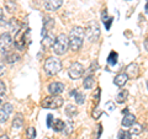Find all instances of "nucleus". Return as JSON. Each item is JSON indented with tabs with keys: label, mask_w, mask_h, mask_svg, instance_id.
I'll use <instances>...</instances> for the list:
<instances>
[{
	"label": "nucleus",
	"mask_w": 148,
	"mask_h": 139,
	"mask_svg": "<svg viewBox=\"0 0 148 139\" xmlns=\"http://www.w3.org/2000/svg\"><path fill=\"white\" fill-rule=\"evenodd\" d=\"M45 72L47 75L52 76V75H56V74H58L59 72H61L62 69V62L59 61L58 58H54V57H49L46 59L45 62Z\"/></svg>",
	"instance_id": "2"
},
{
	"label": "nucleus",
	"mask_w": 148,
	"mask_h": 139,
	"mask_svg": "<svg viewBox=\"0 0 148 139\" xmlns=\"http://www.w3.org/2000/svg\"><path fill=\"white\" fill-rule=\"evenodd\" d=\"M52 128L56 132H62V131L66 129V123H64L62 119H56L54 123L52 124Z\"/></svg>",
	"instance_id": "19"
},
{
	"label": "nucleus",
	"mask_w": 148,
	"mask_h": 139,
	"mask_svg": "<svg viewBox=\"0 0 148 139\" xmlns=\"http://www.w3.org/2000/svg\"><path fill=\"white\" fill-rule=\"evenodd\" d=\"M9 27H10V30L12 33H17L18 30H20V24H18L17 18H10V21H9Z\"/></svg>",
	"instance_id": "18"
},
{
	"label": "nucleus",
	"mask_w": 148,
	"mask_h": 139,
	"mask_svg": "<svg viewBox=\"0 0 148 139\" xmlns=\"http://www.w3.org/2000/svg\"><path fill=\"white\" fill-rule=\"evenodd\" d=\"M96 68H98V62H94V63H92L91 64V67H90V69H89V72H88V73H90V75H91V73L92 72H95L96 70Z\"/></svg>",
	"instance_id": "32"
},
{
	"label": "nucleus",
	"mask_w": 148,
	"mask_h": 139,
	"mask_svg": "<svg viewBox=\"0 0 148 139\" xmlns=\"http://www.w3.org/2000/svg\"><path fill=\"white\" fill-rule=\"evenodd\" d=\"M26 134H27V138L29 139H35L36 138V129L34 127H30L29 129H27Z\"/></svg>",
	"instance_id": "28"
},
{
	"label": "nucleus",
	"mask_w": 148,
	"mask_h": 139,
	"mask_svg": "<svg viewBox=\"0 0 148 139\" xmlns=\"http://www.w3.org/2000/svg\"><path fill=\"white\" fill-rule=\"evenodd\" d=\"M127 97H128V91L127 90H121L117 94V96H116V101L119 104H122V102H125V101L127 100Z\"/></svg>",
	"instance_id": "21"
},
{
	"label": "nucleus",
	"mask_w": 148,
	"mask_h": 139,
	"mask_svg": "<svg viewBox=\"0 0 148 139\" xmlns=\"http://www.w3.org/2000/svg\"><path fill=\"white\" fill-rule=\"evenodd\" d=\"M54 26V21L52 20V18H47V20L45 21V24H43V31H42V36L45 35H47L48 33V31L51 27H53Z\"/></svg>",
	"instance_id": "20"
},
{
	"label": "nucleus",
	"mask_w": 148,
	"mask_h": 139,
	"mask_svg": "<svg viewBox=\"0 0 148 139\" xmlns=\"http://www.w3.org/2000/svg\"><path fill=\"white\" fill-rule=\"evenodd\" d=\"M147 87H148V81H147Z\"/></svg>",
	"instance_id": "42"
},
{
	"label": "nucleus",
	"mask_w": 148,
	"mask_h": 139,
	"mask_svg": "<svg viewBox=\"0 0 148 139\" xmlns=\"http://www.w3.org/2000/svg\"><path fill=\"white\" fill-rule=\"evenodd\" d=\"M21 59V55L18 54V53H15V52H9V53H6V55H5V62L6 63H9V64H12V63H16V62H18Z\"/></svg>",
	"instance_id": "14"
},
{
	"label": "nucleus",
	"mask_w": 148,
	"mask_h": 139,
	"mask_svg": "<svg viewBox=\"0 0 148 139\" xmlns=\"http://www.w3.org/2000/svg\"><path fill=\"white\" fill-rule=\"evenodd\" d=\"M12 112V105L11 104H4L0 107V123H5L8 118L10 117Z\"/></svg>",
	"instance_id": "8"
},
{
	"label": "nucleus",
	"mask_w": 148,
	"mask_h": 139,
	"mask_svg": "<svg viewBox=\"0 0 148 139\" xmlns=\"http://www.w3.org/2000/svg\"><path fill=\"white\" fill-rule=\"evenodd\" d=\"M100 92H101V89H100V87H98V89H96V92H95V101H96V104H99V101H100Z\"/></svg>",
	"instance_id": "33"
},
{
	"label": "nucleus",
	"mask_w": 148,
	"mask_h": 139,
	"mask_svg": "<svg viewBox=\"0 0 148 139\" xmlns=\"http://www.w3.org/2000/svg\"><path fill=\"white\" fill-rule=\"evenodd\" d=\"M122 113H125V114L128 113V110H123V111H122Z\"/></svg>",
	"instance_id": "41"
},
{
	"label": "nucleus",
	"mask_w": 148,
	"mask_h": 139,
	"mask_svg": "<svg viewBox=\"0 0 148 139\" xmlns=\"http://www.w3.org/2000/svg\"><path fill=\"white\" fill-rule=\"evenodd\" d=\"M45 7L48 11H56L62 6L63 0H45Z\"/></svg>",
	"instance_id": "11"
},
{
	"label": "nucleus",
	"mask_w": 148,
	"mask_h": 139,
	"mask_svg": "<svg viewBox=\"0 0 148 139\" xmlns=\"http://www.w3.org/2000/svg\"><path fill=\"white\" fill-rule=\"evenodd\" d=\"M69 48V44H68V37L64 35V33H61L57 38H56L54 43L52 46V49L53 52L57 54V55H63L66 54V52Z\"/></svg>",
	"instance_id": "3"
},
{
	"label": "nucleus",
	"mask_w": 148,
	"mask_h": 139,
	"mask_svg": "<svg viewBox=\"0 0 148 139\" xmlns=\"http://www.w3.org/2000/svg\"><path fill=\"white\" fill-rule=\"evenodd\" d=\"M3 17H4V11H3V9L0 7V21L3 20Z\"/></svg>",
	"instance_id": "36"
},
{
	"label": "nucleus",
	"mask_w": 148,
	"mask_h": 139,
	"mask_svg": "<svg viewBox=\"0 0 148 139\" xmlns=\"http://www.w3.org/2000/svg\"><path fill=\"white\" fill-rule=\"evenodd\" d=\"M132 128H131V134H135V136H137V134H141L142 133V131H143V126L142 124H140V123H133L132 126H131Z\"/></svg>",
	"instance_id": "22"
},
{
	"label": "nucleus",
	"mask_w": 148,
	"mask_h": 139,
	"mask_svg": "<svg viewBox=\"0 0 148 139\" xmlns=\"http://www.w3.org/2000/svg\"><path fill=\"white\" fill-rule=\"evenodd\" d=\"M145 47H146V49L148 50V37H147V40L145 41Z\"/></svg>",
	"instance_id": "37"
},
{
	"label": "nucleus",
	"mask_w": 148,
	"mask_h": 139,
	"mask_svg": "<svg viewBox=\"0 0 148 139\" xmlns=\"http://www.w3.org/2000/svg\"><path fill=\"white\" fill-rule=\"evenodd\" d=\"M84 29L80 26H75L71 30V33L68 36V44L73 52H78L84 42Z\"/></svg>",
	"instance_id": "1"
},
{
	"label": "nucleus",
	"mask_w": 148,
	"mask_h": 139,
	"mask_svg": "<svg viewBox=\"0 0 148 139\" xmlns=\"http://www.w3.org/2000/svg\"><path fill=\"white\" fill-rule=\"evenodd\" d=\"M119 139H132V134L127 131H120L117 134Z\"/></svg>",
	"instance_id": "27"
},
{
	"label": "nucleus",
	"mask_w": 148,
	"mask_h": 139,
	"mask_svg": "<svg viewBox=\"0 0 148 139\" xmlns=\"http://www.w3.org/2000/svg\"><path fill=\"white\" fill-rule=\"evenodd\" d=\"M135 122H136L135 114H132V113H130V112L125 114V117L122 118V126L123 127H131Z\"/></svg>",
	"instance_id": "13"
},
{
	"label": "nucleus",
	"mask_w": 148,
	"mask_h": 139,
	"mask_svg": "<svg viewBox=\"0 0 148 139\" xmlns=\"http://www.w3.org/2000/svg\"><path fill=\"white\" fill-rule=\"evenodd\" d=\"M84 33L90 42L98 41V38L100 37V27L98 25V22H95V21L90 22V24L86 26V29L84 30Z\"/></svg>",
	"instance_id": "5"
},
{
	"label": "nucleus",
	"mask_w": 148,
	"mask_h": 139,
	"mask_svg": "<svg viewBox=\"0 0 148 139\" xmlns=\"http://www.w3.org/2000/svg\"><path fill=\"white\" fill-rule=\"evenodd\" d=\"M145 10H146V14H148V3L146 4V6H145Z\"/></svg>",
	"instance_id": "40"
},
{
	"label": "nucleus",
	"mask_w": 148,
	"mask_h": 139,
	"mask_svg": "<svg viewBox=\"0 0 148 139\" xmlns=\"http://www.w3.org/2000/svg\"><path fill=\"white\" fill-rule=\"evenodd\" d=\"M94 76L92 75H88L84 78V81H83V86H84V89L86 90H90L92 89V86H94Z\"/></svg>",
	"instance_id": "17"
},
{
	"label": "nucleus",
	"mask_w": 148,
	"mask_h": 139,
	"mask_svg": "<svg viewBox=\"0 0 148 139\" xmlns=\"http://www.w3.org/2000/svg\"><path fill=\"white\" fill-rule=\"evenodd\" d=\"M5 91H6V85L4 84V81L0 80V96H3L5 94Z\"/></svg>",
	"instance_id": "30"
},
{
	"label": "nucleus",
	"mask_w": 148,
	"mask_h": 139,
	"mask_svg": "<svg viewBox=\"0 0 148 139\" xmlns=\"http://www.w3.org/2000/svg\"><path fill=\"white\" fill-rule=\"evenodd\" d=\"M5 7H6V10L9 12H14L16 10V3H15V0H8V1L5 3Z\"/></svg>",
	"instance_id": "25"
},
{
	"label": "nucleus",
	"mask_w": 148,
	"mask_h": 139,
	"mask_svg": "<svg viewBox=\"0 0 148 139\" xmlns=\"http://www.w3.org/2000/svg\"><path fill=\"white\" fill-rule=\"evenodd\" d=\"M68 74H69V76H71L73 80H77V79L82 78L83 74H84V67H83L80 63H78V62L73 63L68 69Z\"/></svg>",
	"instance_id": "7"
},
{
	"label": "nucleus",
	"mask_w": 148,
	"mask_h": 139,
	"mask_svg": "<svg viewBox=\"0 0 148 139\" xmlns=\"http://www.w3.org/2000/svg\"><path fill=\"white\" fill-rule=\"evenodd\" d=\"M0 139H9V137L6 136V134H4V136H1V137H0Z\"/></svg>",
	"instance_id": "38"
},
{
	"label": "nucleus",
	"mask_w": 148,
	"mask_h": 139,
	"mask_svg": "<svg viewBox=\"0 0 148 139\" xmlns=\"http://www.w3.org/2000/svg\"><path fill=\"white\" fill-rule=\"evenodd\" d=\"M75 97H74V99H75V102L78 104V105H83L84 104V101H85V96H84V94H82V92H75Z\"/></svg>",
	"instance_id": "26"
},
{
	"label": "nucleus",
	"mask_w": 148,
	"mask_h": 139,
	"mask_svg": "<svg viewBox=\"0 0 148 139\" xmlns=\"http://www.w3.org/2000/svg\"><path fill=\"white\" fill-rule=\"evenodd\" d=\"M78 113V110L74 105H68L67 108H66V114L68 116V117H74Z\"/></svg>",
	"instance_id": "24"
},
{
	"label": "nucleus",
	"mask_w": 148,
	"mask_h": 139,
	"mask_svg": "<svg viewBox=\"0 0 148 139\" xmlns=\"http://www.w3.org/2000/svg\"><path fill=\"white\" fill-rule=\"evenodd\" d=\"M101 131H103V128H101V124H98V134H96V139H99L100 136H101Z\"/></svg>",
	"instance_id": "35"
},
{
	"label": "nucleus",
	"mask_w": 148,
	"mask_h": 139,
	"mask_svg": "<svg viewBox=\"0 0 148 139\" xmlns=\"http://www.w3.org/2000/svg\"><path fill=\"white\" fill-rule=\"evenodd\" d=\"M5 73V63H4L3 59H0V75Z\"/></svg>",
	"instance_id": "31"
},
{
	"label": "nucleus",
	"mask_w": 148,
	"mask_h": 139,
	"mask_svg": "<svg viewBox=\"0 0 148 139\" xmlns=\"http://www.w3.org/2000/svg\"><path fill=\"white\" fill-rule=\"evenodd\" d=\"M127 1H130V0H127Z\"/></svg>",
	"instance_id": "43"
},
{
	"label": "nucleus",
	"mask_w": 148,
	"mask_h": 139,
	"mask_svg": "<svg viewBox=\"0 0 148 139\" xmlns=\"http://www.w3.org/2000/svg\"><path fill=\"white\" fill-rule=\"evenodd\" d=\"M52 121H53V116L52 114H48L47 116V127L48 128L52 127Z\"/></svg>",
	"instance_id": "34"
},
{
	"label": "nucleus",
	"mask_w": 148,
	"mask_h": 139,
	"mask_svg": "<svg viewBox=\"0 0 148 139\" xmlns=\"http://www.w3.org/2000/svg\"><path fill=\"white\" fill-rule=\"evenodd\" d=\"M4 104H5V102H4V100H3V97H0V106H3Z\"/></svg>",
	"instance_id": "39"
},
{
	"label": "nucleus",
	"mask_w": 148,
	"mask_h": 139,
	"mask_svg": "<svg viewBox=\"0 0 148 139\" xmlns=\"http://www.w3.org/2000/svg\"><path fill=\"white\" fill-rule=\"evenodd\" d=\"M48 91L51 95H59L64 91V84L59 81H54L48 85Z\"/></svg>",
	"instance_id": "10"
},
{
	"label": "nucleus",
	"mask_w": 148,
	"mask_h": 139,
	"mask_svg": "<svg viewBox=\"0 0 148 139\" xmlns=\"http://www.w3.org/2000/svg\"><path fill=\"white\" fill-rule=\"evenodd\" d=\"M127 80H128V76L126 75V73H120L114 78V84L116 86L121 87V86H123L125 84H126Z\"/></svg>",
	"instance_id": "12"
},
{
	"label": "nucleus",
	"mask_w": 148,
	"mask_h": 139,
	"mask_svg": "<svg viewBox=\"0 0 148 139\" xmlns=\"http://www.w3.org/2000/svg\"><path fill=\"white\" fill-rule=\"evenodd\" d=\"M12 47V37L10 36V33H3L0 36V52L3 54H6L10 52V49Z\"/></svg>",
	"instance_id": "6"
},
{
	"label": "nucleus",
	"mask_w": 148,
	"mask_h": 139,
	"mask_svg": "<svg viewBox=\"0 0 148 139\" xmlns=\"http://www.w3.org/2000/svg\"><path fill=\"white\" fill-rule=\"evenodd\" d=\"M22 126H24V118H22V114L21 113H17L15 116L12 121V128L14 129H21Z\"/></svg>",
	"instance_id": "16"
},
{
	"label": "nucleus",
	"mask_w": 148,
	"mask_h": 139,
	"mask_svg": "<svg viewBox=\"0 0 148 139\" xmlns=\"http://www.w3.org/2000/svg\"><path fill=\"white\" fill-rule=\"evenodd\" d=\"M54 41H56L54 36L51 35V33H47V35H45L43 40H42V46L45 48H49V47H52V46H53Z\"/></svg>",
	"instance_id": "15"
},
{
	"label": "nucleus",
	"mask_w": 148,
	"mask_h": 139,
	"mask_svg": "<svg viewBox=\"0 0 148 139\" xmlns=\"http://www.w3.org/2000/svg\"><path fill=\"white\" fill-rule=\"evenodd\" d=\"M112 22H114V17H109L108 18V20H106L105 22H104V24H105V27H106V30H110V27H111V24H112Z\"/></svg>",
	"instance_id": "29"
},
{
	"label": "nucleus",
	"mask_w": 148,
	"mask_h": 139,
	"mask_svg": "<svg viewBox=\"0 0 148 139\" xmlns=\"http://www.w3.org/2000/svg\"><path fill=\"white\" fill-rule=\"evenodd\" d=\"M117 58H119V54L116 52H110L109 54V57H108V63L110 64V65H116V63H117Z\"/></svg>",
	"instance_id": "23"
},
{
	"label": "nucleus",
	"mask_w": 148,
	"mask_h": 139,
	"mask_svg": "<svg viewBox=\"0 0 148 139\" xmlns=\"http://www.w3.org/2000/svg\"><path fill=\"white\" fill-rule=\"evenodd\" d=\"M64 104V100L58 95H51L45 97V100L42 101V107L48 108V110H57L59 107H62Z\"/></svg>",
	"instance_id": "4"
},
{
	"label": "nucleus",
	"mask_w": 148,
	"mask_h": 139,
	"mask_svg": "<svg viewBox=\"0 0 148 139\" xmlns=\"http://www.w3.org/2000/svg\"><path fill=\"white\" fill-rule=\"evenodd\" d=\"M126 75L128 78H131V79H136L138 75H140V67L137 65L136 63H131V64H128V65L126 67Z\"/></svg>",
	"instance_id": "9"
}]
</instances>
